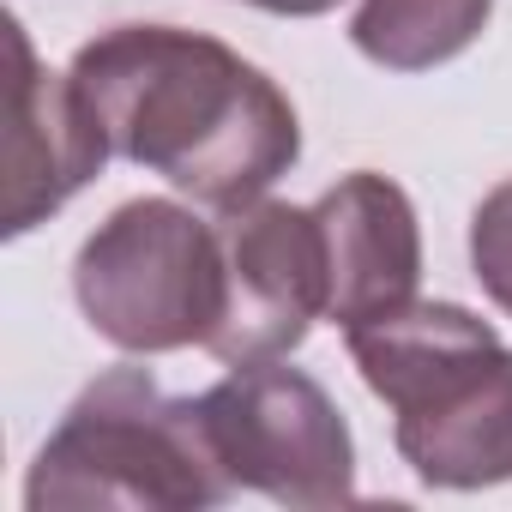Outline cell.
Masks as SVG:
<instances>
[{"label":"cell","instance_id":"1","mask_svg":"<svg viewBox=\"0 0 512 512\" xmlns=\"http://www.w3.org/2000/svg\"><path fill=\"white\" fill-rule=\"evenodd\" d=\"M67 73L121 163L163 175L211 211L266 199L302 157L290 97L217 37L115 25L91 37Z\"/></svg>","mask_w":512,"mask_h":512},{"label":"cell","instance_id":"2","mask_svg":"<svg viewBox=\"0 0 512 512\" xmlns=\"http://www.w3.org/2000/svg\"><path fill=\"white\" fill-rule=\"evenodd\" d=\"M368 392L398 416V452L428 488L512 476V350L458 302H404L344 332Z\"/></svg>","mask_w":512,"mask_h":512},{"label":"cell","instance_id":"3","mask_svg":"<svg viewBox=\"0 0 512 512\" xmlns=\"http://www.w3.org/2000/svg\"><path fill=\"white\" fill-rule=\"evenodd\" d=\"M235 482L211 446L199 398H169L145 368L97 374L61 428L43 440L25 506H145V512H193L229 500Z\"/></svg>","mask_w":512,"mask_h":512},{"label":"cell","instance_id":"4","mask_svg":"<svg viewBox=\"0 0 512 512\" xmlns=\"http://www.w3.org/2000/svg\"><path fill=\"white\" fill-rule=\"evenodd\" d=\"M73 296L97 338L127 356H169L211 344L223 320L217 223L175 199H127L73 260Z\"/></svg>","mask_w":512,"mask_h":512},{"label":"cell","instance_id":"5","mask_svg":"<svg viewBox=\"0 0 512 512\" xmlns=\"http://www.w3.org/2000/svg\"><path fill=\"white\" fill-rule=\"evenodd\" d=\"M199 410L235 488L296 512L356 500V440L314 374L284 368L278 356L241 362L211 392H199Z\"/></svg>","mask_w":512,"mask_h":512},{"label":"cell","instance_id":"6","mask_svg":"<svg viewBox=\"0 0 512 512\" xmlns=\"http://www.w3.org/2000/svg\"><path fill=\"white\" fill-rule=\"evenodd\" d=\"M217 247L223 320L205 350L229 368L290 356L314 332V320H326V241L314 205H235L217 217Z\"/></svg>","mask_w":512,"mask_h":512},{"label":"cell","instance_id":"7","mask_svg":"<svg viewBox=\"0 0 512 512\" xmlns=\"http://www.w3.org/2000/svg\"><path fill=\"white\" fill-rule=\"evenodd\" d=\"M109 139L73 73H49L19 19H7V133H0V229L25 235L55 217L109 163Z\"/></svg>","mask_w":512,"mask_h":512},{"label":"cell","instance_id":"8","mask_svg":"<svg viewBox=\"0 0 512 512\" xmlns=\"http://www.w3.org/2000/svg\"><path fill=\"white\" fill-rule=\"evenodd\" d=\"M326 241V320L344 332L416 302L422 278V229L398 181L356 169L314 199Z\"/></svg>","mask_w":512,"mask_h":512},{"label":"cell","instance_id":"9","mask_svg":"<svg viewBox=\"0 0 512 512\" xmlns=\"http://www.w3.org/2000/svg\"><path fill=\"white\" fill-rule=\"evenodd\" d=\"M494 0H362L350 43L386 73H428L458 61L488 31Z\"/></svg>","mask_w":512,"mask_h":512},{"label":"cell","instance_id":"10","mask_svg":"<svg viewBox=\"0 0 512 512\" xmlns=\"http://www.w3.org/2000/svg\"><path fill=\"white\" fill-rule=\"evenodd\" d=\"M470 266L500 314H512V181H500L470 217Z\"/></svg>","mask_w":512,"mask_h":512},{"label":"cell","instance_id":"11","mask_svg":"<svg viewBox=\"0 0 512 512\" xmlns=\"http://www.w3.org/2000/svg\"><path fill=\"white\" fill-rule=\"evenodd\" d=\"M247 7L278 13V19H320V13H332V7H338V0H247Z\"/></svg>","mask_w":512,"mask_h":512}]
</instances>
